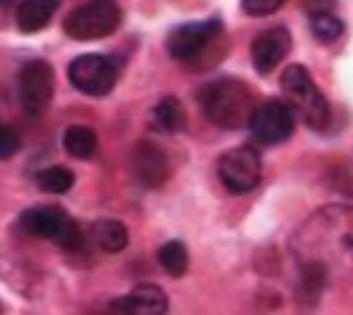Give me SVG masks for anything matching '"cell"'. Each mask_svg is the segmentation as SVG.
Masks as SVG:
<instances>
[{
	"label": "cell",
	"instance_id": "1",
	"mask_svg": "<svg viewBox=\"0 0 353 315\" xmlns=\"http://www.w3.org/2000/svg\"><path fill=\"white\" fill-rule=\"evenodd\" d=\"M298 263H313L325 275L353 278V207L331 205L318 210L295 232Z\"/></svg>",
	"mask_w": 353,
	"mask_h": 315
},
{
	"label": "cell",
	"instance_id": "2",
	"mask_svg": "<svg viewBox=\"0 0 353 315\" xmlns=\"http://www.w3.org/2000/svg\"><path fill=\"white\" fill-rule=\"evenodd\" d=\"M199 103L205 116L222 129H243L250 124L258 109V99L245 81L217 79L199 91Z\"/></svg>",
	"mask_w": 353,
	"mask_h": 315
},
{
	"label": "cell",
	"instance_id": "3",
	"mask_svg": "<svg viewBox=\"0 0 353 315\" xmlns=\"http://www.w3.org/2000/svg\"><path fill=\"white\" fill-rule=\"evenodd\" d=\"M280 88L290 101V109H295L303 116V121L310 129L323 132L328 121H331V106L325 101V96L321 94V88L316 86V81L310 79L305 66H288L280 76Z\"/></svg>",
	"mask_w": 353,
	"mask_h": 315
},
{
	"label": "cell",
	"instance_id": "4",
	"mask_svg": "<svg viewBox=\"0 0 353 315\" xmlns=\"http://www.w3.org/2000/svg\"><path fill=\"white\" fill-rule=\"evenodd\" d=\"M28 235L33 237H43V240H51L56 245L66 250H79L83 245L81 227L76 225V220L66 210L61 207H33L28 212L21 214V222H18Z\"/></svg>",
	"mask_w": 353,
	"mask_h": 315
},
{
	"label": "cell",
	"instance_id": "5",
	"mask_svg": "<svg viewBox=\"0 0 353 315\" xmlns=\"http://www.w3.org/2000/svg\"><path fill=\"white\" fill-rule=\"evenodd\" d=\"M121 10L114 0H88L68 13L63 28L74 41H96L106 38L119 28Z\"/></svg>",
	"mask_w": 353,
	"mask_h": 315
},
{
	"label": "cell",
	"instance_id": "6",
	"mask_svg": "<svg viewBox=\"0 0 353 315\" xmlns=\"http://www.w3.org/2000/svg\"><path fill=\"white\" fill-rule=\"evenodd\" d=\"M222 23L217 18L212 21H199V23H184L174 28L167 38V51L174 61L192 63L205 56L207 48H212L222 38Z\"/></svg>",
	"mask_w": 353,
	"mask_h": 315
},
{
	"label": "cell",
	"instance_id": "7",
	"mask_svg": "<svg viewBox=\"0 0 353 315\" xmlns=\"http://www.w3.org/2000/svg\"><path fill=\"white\" fill-rule=\"evenodd\" d=\"M117 61L109 59V56H101V53L79 56L68 66V81L74 83V88L88 96H106L111 88L117 86Z\"/></svg>",
	"mask_w": 353,
	"mask_h": 315
},
{
	"label": "cell",
	"instance_id": "8",
	"mask_svg": "<svg viewBox=\"0 0 353 315\" xmlns=\"http://www.w3.org/2000/svg\"><path fill=\"white\" fill-rule=\"evenodd\" d=\"M217 174H220V182L232 194H245V192L255 190L260 184L263 161H260L258 152L250 147L230 149L217 161Z\"/></svg>",
	"mask_w": 353,
	"mask_h": 315
},
{
	"label": "cell",
	"instance_id": "9",
	"mask_svg": "<svg viewBox=\"0 0 353 315\" xmlns=\"http://www.w3.org/2000/svg\"><path fill=\"white\" fill-rule=\"evenodd\" d=\"M18 99L30 116L43 114L53 99V68L48 61H28L18 74Z\"/></svg>",
	"mask_w": 353,
	"mask_h": 315
},
{
	"label": "cell",
	"instance_id": "10",
	"mask_svg": "<svg viewBox=\"0 0 353 315\" xmlns=\"http://www.w3.org/2000/svg\"><path fill=\"white\" fill-rule=\"evenodd\" d=\"M250 132L260 144H280V141L290 139V134L295 129V116L293 109L285 101L270 99V101L258 103V109L250 119Z\"/></svg>",
	"mask_w": 353,
	"mask_h": 315
},
{
	"label": "cell",
	"instance_id": "11",
	"mask_svg": "<svg viewBox=\"0 0 353 315\" xmlns=\"http://www.w3.org/2000/svg\"><path fill=\"white\" fill-rule=\"evenodd\" d=\"M134 176L144 187H162L170 179V161L154 141H139L132 154Z\"/></svg>",
	"mask_w": 353,
	"mask_h": 315
},
{
	"label": "cell",
	"instance_id": "12",
	"mask_svg": "<svg viewBox=\"0 0 353 315\" xmlns=\"http://www.w3.org/2000/svg\"><path fill=\"white\" fill-rule=\"evenodd\" d=\"M170 301L162 287L137 285L129 295L111 303V315H167Z\"/></svg>",
	"mask_w": 353,
	"mask_h": 315
},
{
	"label": "cell",
	"instance_id": "13",
	"mask_svg": "<svg viewBox=\"0 0 353 315\" xmlns=\"http://www.w3.org/2000/svg\"><path fill=\"white\" fill-rule=\"evenodd\" d=\"M290 33L285 28H270L263 30L255 41H252L250 56H252V66L258 68L260 74H270L272 68L278 66L280 61L290 53Z\"/></svg>",
	"mask_w": 353,
	"mask_h": 315
},
{
	"label": "cell",
	"instance_id": "14",
	"mask_svg": "<svg viewBox=\"0 0 353 315\" xmlns=\"http://www.w3.org/2000/svg\"><path fill=\"white\" fill-rule=\"evenodd\" d=\"M59 6L61 0H23L15 10V23L21 33H38L41 28H46Z\"/></svg>",
	"mask_w": 353,
	"mask_h": 315
},
{
	"label": "cell",
	"instance_id": "15",
	"mask_svg": "<svg viewBox=\"0 0 353 315\" xmlns=\"http://www.w3.org/2000/svg\"><path fill=\"white\" fill-rule=\"evenodd\" d=\"M184 124H187V114H184V106L179 103L176 96H164L162 101L154 106V126L162 129V132H182Z\"/></svg>",
	"mask_w": 353,
	"mask_h": 315
},
{
	"label": "cell",
	"instance_id": "16",
	"mask_svg": "<svg viewBox=\"0 0 353 315\" xmlns=\"http://www.w3.org/2000/svg\"><path fill=\"white\" fill-rule=\"evenodd\" d=\"M94 240L103 252H121L129 245V230L119 220H101L94 225Z\"/></svg>",
	"mask_w": 353,
	"mask_h": 315
},
{
	"label": "cell",
	"instance_id": "17",
	"mask_svg": "<svg viewBox=\"0 0 353 315\" xmlns=\"http://www.w3.org/2000/svg\"><path fill=\"white\" fill-rule=\"evenodd\" d=\"M63 147L76 159H91L99 149V139H96L94 129H88V126H68L63 134Z\"/></svg>",
	"mask_w": 353,
	"mask_h": 315
},
{
	"label": "cell",
	"instance_id": "18",
	"mask_svg": "<svg viewBox=\"0 0 353 315\" xmlns=\"http://www.w3.org/2000/svg\"><path fill=\"white\" fill-rule=\"evenodd\" d=\"M159 265L170 272L172 278H182L184 272H187V267H190V255H187L184 242L179 240L164 242L162 247H159Z\"/></svg>",
	"mask_w": 353,
	"mask_h": 315
},
{
	"label": "cell",
	"instance_id": "19",
	"mask_svg": "<svg viewBox=\"0 0 353 315\" xmlns=\"http://www.w3.org/2000/svg\"><path fill=\"white\" fill-rule=\"evenodd\" d=\"M36 184L43 192H51V194H63L74 187V172L66 167H48L43 172H38Z\"/></svg>",
	"mask_w": 353,
	"mask_h": 315
},
{
	"label": "cell",
	"instance_id": "20",
	"mask_svg": "<svg viewBox=\"0 0 353 315\" xmlns=\"http://www.w3.org/2000/svg\"><path fill=\"white\" fill-rule=\"evenodd\" d=\"M308 18H310V30H313V36H316L321 43H333V41L341 38V33H343V23H341L339 15L331 13V10L308 15Z\"/></svg>",
	"mask_w": 353,
	"mask_h": 315
},
{
	"label": "cell",
	"instance_id": "21",
	"mask_svg": "<svg viewBox=\"0 0 353 315\" xmlns=\"http://www.w3.org/2000/svg\"><path fill=\"white\" fill-rule=\"evenodd\" d=\"M280 6H283V0H243V10L248 15H255V18L275 13Z\"/></svg>",
	"mask_w": 353,
	"mask_h": 315
},
{
	"label": "cell",
	"instance_id": "22",
	"mask_svg": "<svg viewBox=\"0 0 353 315\" xmlns=\"http://www.w3.org/2000/svg\"><path fill=\"white\" fill-rule=\"evenodd\" d=\"M18 152V136L10 126L0 124V159H10Z\"/></svg>",
	"mask_w": 353,
	"mask_h": 315
},
{
	"label": "cell",
	"instance_id": "23",
	"mask_svg": "<svg viewBox=\"0 0 353 315\" xmlns=\"http://www.w3.org/2000/svg\"><path fill=\"white\" fill-rule=\"evenodd\" d=\"M331 6H333V0H303V8H305L308 15L325 13V10H331Z\"/></svg>",
	"mask_w": 353,
	"mask_h": 315
},
{
	"label": "cell",
	"instance_id": "24",
	"mask_svg": "<svg viewBox=\"0 0 353 315\" xmlns=\"http://www.w3.org/2000/svg\"><path fill=\"white\" fill-rule=\"evenodd\" d=\"M13 3H15V0H0V6H3V8H6V6H13Z\"/></svg>",
	"mask_w": 353,
	"mask_h": 315
},
{
	"label": "cell",
	"instance_id": "25",
	"mask_svg": "<svg viewBox=\"0 0 353 315\" xmlns=\"http://www.w3.org/2000/svg\"><path fill=\"white\" fill-rule=\"evenodd\" d=\"M0 313H3V305H0Z\"/></svg>",
	"mask_w": 353,
	"mask_h": 315
}]
</instances>
